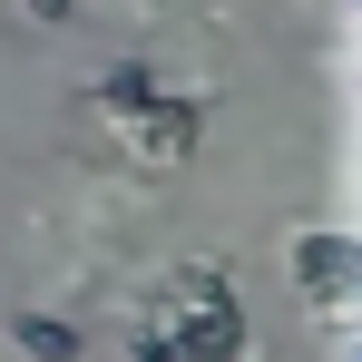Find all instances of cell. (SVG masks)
I'll list each match as a JSON object with an SVG mask.
<instances>
[{"mask_svg": "<svg viewBox=\"0 0 362 362\" xmlns=\"http://www.w3.org/2000/svg\"><path fill=\"white\" fill-rule=\"evenodd\" d=\"M294 284L323 303V313H333V303H353V235H343V226L294 235Z\"/></svg>", "mask_w": 362, "mask_h": 362, "instance_id": "obj_1", "label": "cell"}, {"mask_svg": "<svg viewBox=\"0 0 362 362\" xmlns=\"http://www.w3.org/2000/svg\"><path fill=\"white\" fill-rule=\"evenodd\" d=\"M118 127L137 137V147H157V157H186V147H196V98H157V88H147Z\"/></svg>", "mask_w": 362, "mask_h": 362, "instance_id": "obj_2", "label": "cell"}, {"mask_svg": "<svg viewBox=\"0 0 362 362\" xmlns=\"http://www.w3.org/2000/svg\"><path fill=\"white\" fill-rule=\"evenodd\" d=\"M10 343L30 362H78L88 343H78V323H59V313H10Z\"/></svg>", "mask_w": 362, "mask_h": 362, "instance_id": "obj_3", "label": "cell"}, {"mask_svg": "<svg viewBox=\"0 0 362 362\" xmlns=\"http://www.w3.org/2000/svg\"><path fill=\"white\" fill-rule=\"evenodd\" d=\"M147 88H157V78H147V59H108V69H98V108H108V118H127Z\"/></svg>", "mask_w": 362, "mask_h": 362, "instance_id": "obj_4", "label": "cell"}, {"mask_svg": "<svg viewBox=\"0 0 362 362\" xmlns=\"http://www.w3.org/2000/svg\"><path fill=\"white\" fill-rule=\"evenodd\" d=\"M30 20H49V30H59V20H69V0H30Z\"/></svg>", "mask_w": 362, "mask_h": 362, "instance_id": "obj_5", "label": "cell"}, {"mask_svg": "<svg viewBox=\"0 0 362 362\" xmlns=\"http://www.w3.org/2000/svg\"><path fill=\"white\" fill-rule=\"evenodd\" d=\"M137 362H177V353H167V343H137Z\"/></svg>", "mask_w": 362, "mask_h": 362, "instance_id": "obj_6", "label": "cell"}]
</instances>
